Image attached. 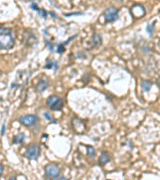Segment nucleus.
Wrapping results in <instances>:
<instances>
[{
  "label": "nucleus",
  "instance_id": "1",
  "mask_svg": "<svg viewBox=\"0 0 160 180\" xmlns=\"http://www.w3.org/2000/svg\"><path fill=\"white\" fill-rule=\"evenodd\" d=\"M15 46V39L9 28L0 27V49L10 50Z\"/></svg>",
  "mask_w": 160,
  "mask_h": 180
},
{
  "label": "nucleus",
  "instance_id": "2",
  "mask_svg": "<svg viewBox=\"0 0 160 180\" xmlns=\"http://www.w3.org/2000/svg\"><path fill=\"white\" fill-rule=\"evenodd\" d=\"M41 150H40L39 146L38 144L33 143L30 144L29 147H27V150L25 151L24 155L27 159L30 160H35L40 156Z\"/></svg>",
  "mask_w": 160,
  "mask_h": 180
},
{
  "label": "nucleus",
  "instance_id": "3",
  "mask_svg": "<svg viewBox=\"0 0 160 180\" xmlns=\"http://www.w3.org/2000/svg\"><path fill=\"white\" fill-rule=\"evenodd\" d=\"M46 175L51 179H56L60 174V169L55 163H50L45 167Z\"/></svg>",
  "mask_w": 160,
  "mask_h": 180
},
{
  "label": "nucleus",
  "instance_id": "4",
  "mask_svg": "<svg viewBox=\"0 0 160 180\" xmlns=\"http://www.w3.org/2000/svg\"><path fill=\"white\" fill-rule=\"evenodd\" d=\"M104 18L106 23H113L118 18V11L115 6L108 7L104 12Z\"/></svg>",
  "mask_w": 160,
  "mask_h": 180
},
{
  "label": "nucleus",
  "instance_id": "5",
  "mask_svg": "<svg viewBox=\"0 0 160 180\" xmlns=\"http://www.w3.org/2000/svg\"><path fill=\"white\" fill-rule=\"evenodd\" d=\"M130 15L134 19H139L142 18L146 15V10L144 6L140 4H135L130 8Z\"/></svg>",
  "mask_w": 160,
  "mask_h": 180
},
{
  "label": "nucleus",
  "instance_id": "6",
  "mask_svg": "<svg viewBox=\"0 0 160 180\" xmlns=\"http://www.w3.org/2000/svg\"><path fill=\"white\" fill-rule=\"evenodd\" d=\"M39 120V118L36 115L34 114H27L24 115L19 119V122L21 124H23L25 126H31L34 124H35L37 121Z\"/></svg>",
  "mask_w": 160,
  "mask_h": 180
},
{
  "label": "nucleus",
  "instance_id": "7",
  "mask_svg": "<svg viewBox=\"0 0 160 180\" xmlns=\"http://www.w3.org/2000/svg\"><path fill=\"white\" fill-rule=\"evenodd\" d=\"M110 156H109L108 153L106 152V151H102L101 153V155H100L99 158V164L101 166H105L106 163H108L110 162Z\"/></svg>",
  "mask_w": 160,
  "mask_h": 180
},
{
  "label": "nucleus",
  "instance_id": "8",
  "mask_svg": "<svg viewBox=\"0 0 160 180\" xmlns=\"http://www.w3.org/2000/svg\"><path fill=\"white\" fill-rule=\"evenodd\" d=\"M91 42L96 47H100V46L102 45V42H103V39H102L101 35H99V34L94 35L93 37H92V39H91Z\"/></svg>",
  "mask_w": 160,
  "mask_h": 180
},
{
  "label": "nucleus",
  "instance_id": "9",
  "mask_svg": "<svg viewBox=\"0 0 160 180\" xmlns=\"http://www.w3.org/2000/svg\"><path fill=\"white\" fill-rule=\"evenodd\" d=\"M25 135L23 133H18V135L14 136L13 138V143L14 144H22L24 143Z\"/></svg>",
  "mask_w": 160,
  "mask_h": 180
},
{
  "label": "nucleus",
  "instance_id": "10",
  "mask_svg": "<svg viewBox=\"0 0 160 180\" xmlns=\"http://www.w3.org/2000/svg\"><path fill=\"white\" fill-rule=\"evenodd\" d=\"M63 106L64 103L63 101V99H61L60 98H59V99H58L57 101L55 102V103H54V105L51 107V109L53 110V111H61V110L63 108Z\"/></svg>",
  "mask_w": 160,
  "mask_h": 180
},
{
  "label": "nucleus",
  "instance_id": "11",
  "mask_svg": "<svg viewBox=\"0 0 160 180\" xmlns=\"http://www.w3.org/2000/svg\"><path fill=\"white\" fill-rule=\"evenodd\" d=\"M47 87H48V82L47 80H42L39 83H38L36 86V89L39 92H42L47 89Z\"/></svg>",
  "mask_w": 160,
  "mask_h": 180
},
{
  "label": "nucleus",
  "instance_id": "12",
  "mask_svg": "<svg viewBox=\"0 0 160 180\" xmlns=\"http://www.w3.org/2000/svg\"><path fill=\"white\" fill-rule=\"evenodd\" d=\"M141 87H142V90L148 92V91H150V90L151 89V87H152V83H151V81L145 80V81L142 82V86H141Z\"/></svg>",
  "mask_w": 160,
  "mask_h": 180
},
{
  "label": "nucleus",
  "instance_id": "13",
  "mask_svg": "<svg viewBox=\"0 0 160 180\" xmlns=\"http://www.w3.org/2000/svg\"><path fill=\"white\" fill-rule=\"evenodd\" d=\"M59 99V98L57 95L50 96L48 99H47V104L49 107L51 108Z\"/></svg>",
  "mask_w": 160,
  "mask_h": 180
},
{
  "label": "nucleus",
  "instance_id": "14",
  "mask_svg": "<svg viewBox=\"0 0 160 180\" xmlns=\"http://www.w3.org/2000/svg\"><path fill=\"white\" fill-rule=\"evenodd\" d=\"M87 155L91 158H94L95 157V149L92 146H87Z\"/></svg>",
  "mask_w": 160,
  "mask_h": 180
},
{
  "label": "nucleus",
  "instance_id": "15",
  "mask_svg": "<svg viewBox=\"0 0 160 180\" xmlns=\"http://www.w3.org/2000/svg\"><path fill=\"white\" fill-rule=\"evenodd\" d=\"M154 23H155L151 24V25H148L147 27V33L149 34V35L151 36L153 35V32H154Z\"/></svg>",
  "mask_w": 160,
  "mask_h": 180
},
{
  "label": "nucleus",
  "instance_id": "16",
  "mask_svg": "<svg viewBox=\"0 0 160 180\" xmlns=\"http://www.w3.org/2000/svg\"><path fill=\"white\" fill-rule=\"evenodd\" d=\"M44 117L47 120H49V121H51L52 123H56V120L52 118L51 114H50L49 112H45V113H44Z\"/></svg>",
  "mask_w": 160,
  "mask_h": 180
},
{
  "label": "nucleus",
  "instance_id": "17",
  "mask_svg": "<svg viewBox=\"0 0 160 180\" xmlns=\"http://www.w3.org/2000/svg\"><path fill=\"white\" fill-rule=\"evenodd\" d=\"M65 51H66V47H65V45H64L63 43L59 44V45L58 46L57 52L59 54H63V52H65Z\"/></svg>",
  "mask_w": 160,
  "mask_h": 180
},
{
  "label": "nucleus",
  "instance_id": "18",
  "mask_svg": "<svg viewBox=\"0 0 160 180\" xmlns=\"http://www.w3.org/2000/svg\"><path fill=\"white\" fill-rule=\"evenodd\" d=\"M38 13H39L40 16L43 18H47V15H48V13H47V11L44 9H39V11H38Z\"/></svg>",
  "mask_w": 160,
  "mask_h": 180
},
{
  "label": "nucleus",
  "instance_id": "19",
  "mask_svg": "<svg viewBox=\"0 0 160 180\" xmlns=\"http://www.w3.org/2000/svg\"><path fill=\"white\" fill-rule=\"evenodd\" d=\"M79 16V15H83L82 13L81 12H73V13H68V14H64V16H67V17H71V16Z\"/></svg>",
  "mask_w": 160,
  "mask_h": 180
},
{
  "label": "nucleus",
  "instance_id": "20",
  "mask_svg": "<svg viewBox=\"0 0 160 180\" xmlns=\"http://www.w3.org/2000/svg\"><path fill=\"white\" fill-rule=\"evenodd\" d=\"M46 43H47V47L49 48V50L53 53V52H54V46H53V44H52L51 42H49V41H46Z\"/></svg>",
  "mask_w": 160,
  "mask_h": 180
},
{
  "label": "nucleus",
  "instance_id": "21",
  "mask_svg": "<svg viewBox=\"0 0 160 180\" xmlns=\"http://www.w3.org/2000/svg\"><path fill=\"white\" fill-rule=\"evenodd\" d=\"M30 7H31V9L34 10V11H37V12L39 11V6H38V5H37L36 3H32V4H31Z\"/></svg>",
  "mask_w": 160,
  "mask_h": 180
},
{
  "label": "nucleus",
  "instance_id": "22",
  "mask_svg": "<svg viewBox=\"0 0 160 180\" xmlns=\"http://www.w3.org/2000/svg\"><path fill=\"white\" fill-rule=\"evenodd\" d=\"M53 65H54V62H52V61H49L48 63H47V64H46L45 68L46 69H51L52 66H53Z\"/></svg>",
  "mask_w": 160,
  "mask_h": 180
},
{
  "label": "nucleus",
  "instance_id": "23",
  "mask_svg": "<svg viewBox=\"0 0 160 180\" xmlns=\"http://www.w3.org/2000/svg\"><path fill=\"white\" fill-rule=\"evenodd\" d=\"M76 37H77V35H75V36H72V37H70V38H69V39H68L67 41H66V42H63V44L65 46L67 45V44H69V42H70V41H72L73 39H75Z\"/></svg>",
  "mask_w": 160,
  "mask_h": 180
},
{
  "label": "nucleus",
  "instance_id": "24",
  "mask_svg": "<svg viewBox=\"0 0 160 180\" xmlns=\"http://www.w3.org/2000/svg\"><path fill=\"white\" fill-rule=\"evenodd\" d=\"M5 133H6V125H5V123H3V126H2V130H1V135L3 136L5 135Z\"/></svg>",
  "mask_w": 160,
  "mask_h": 180
},
{
  "label": "nucleus",
  "instance_id": "25",
  "mask_svg": "<svg viewBox=\"0 0 160 180\" xmlns=\"http://www.w3.org/2000/svg\"><path fill=\"white\" fill-rule=\"evenodd\" d=\"M49 15H51L53 18H56L58 17L57 15H56V13H54V12H53V11L49 12Z\"/></svg>",
  "mask_w": 160,
  "mask_h": 180
},
{
  "label": "nucleus",
  "instance_id": "26",
  "mask_svg": "<svg viewBox=\"0 0 160 180\" xmlns=\"http://www.w3.org/2000/svg\"><path fill=\"white\" fill-rule=\"evenodd\" d=\"M53 66H54V71H56L58 70V67H59L57 62H54V65H53Z\"/></svg>",
  "mask_w": 160,
  "mask_h": 180
},
{
  "label": "nucleus",
  "instance_id": "27",
  "mask_svg": "<svg viewBox=\"0 0 160 180\" xmlns=\"http://www.w3.org/2000/svg\"><path fill=\"white\" fill-rule=\"evenodd\" d=\"M54 180H69V179H68L67 178L63 177H63H59V179H54Z\"/></svg>",
  "mask_w": 160,
  "mask_h": 180
},
{
  "label": "nucleus",
  "instance_id": "28",
  "mask_svg": "<svg viewBox=\"0 0 160 180\" xmlns=\"http://www.w3.org/2000/svg\"><path fill=\"white\" fill-rule=\"evenodd\" d=\"M3 166L2 165V164H0V176H1L2 174H3Z\"/></svg>",
  "mask_w": 160,
  "mask_h": 180
},
{
  "label": "nucleus",
  "instance_id": "29",
  "mask_svg": "<svg viewBox=\"0 0 160 180\" xmlns=\"http://www.w3.org/2000/svg\"><path fill=\"white\" fill-rule=\"evenodd\" d=\"M9 180H17V179H16V178H15V177H12V178H11V179H10Z\"/></svg>",
  "mask_w": 160,
  "mask_h": 180
},
{
  "label": "nucleus",
  "instance_id": "30",
  "mask_svg": "<svg viewBox=\"0 0 160 180\" xmlns=\"http://www.w3.org/2000/svg\"><path fill=\"white\" fill-rule=\"evenodd\" d=\"M107 180H111V179H107Z\"/></svg>",
  "mask_w": 160,
  "mask_h": 180
}]
</instances>
